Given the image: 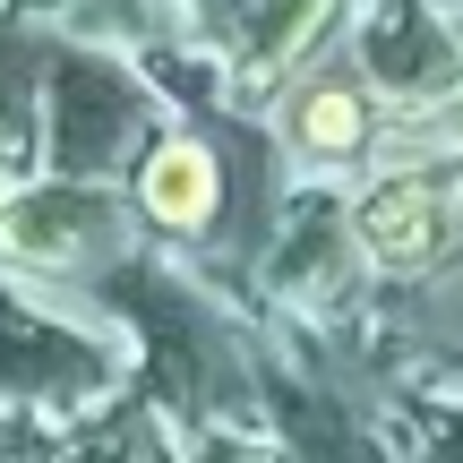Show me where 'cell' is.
<instances>
[{"label": "cell", "mask_w": 463, "mask_h": 463, "mask_svg": "<svg viewBox=\"0 0 463 463\" xmlns=\"http://www.w3.org/2000/svg\"><path fill=\"white\" fill-rule=\"evenodd\" d=\"M352 232H361V249L378 266H420L447 241V198H438L430 181H378L352 206Z\"/></svg>", "instance_id": "obj_1"}, {"label": "cell", "mask_w": 463, "mask_h": 463, "mask_svg": "<svg viewBox=\"0 0 463 463\" xmlns=\"http://www.w3.org/2000/svg\"><path fill=\"white\" fill-rule=\"evenodd\" d=\"M215 155L206 146H189V137H172L164 155L146 164V215L155 223H172V232H198L206 215H215Z\"/></svg>", "instance_id": "obj_2"}, {"label": "cell", "mask_w": 463, "mask_h": 463, "mask_svg": "<svg viewBox=\"0 0 463 463\" xmlns=\"http://www.w3.org/2000/svg\"><path fill=\"white\" fill-rule=\"evenodd\" d=\"M361 129H369V112H361V95H344V86H317V95L300 103V146H317V155L361 146Z\"/></svg>", "instance_id": "obj_3"}]
</instances>
